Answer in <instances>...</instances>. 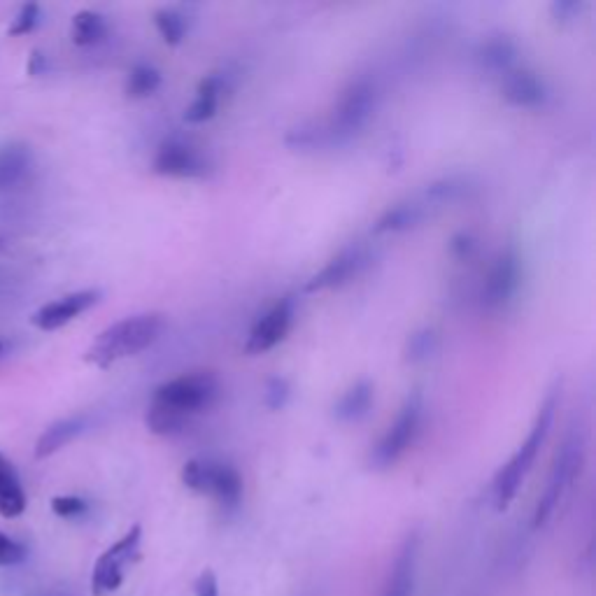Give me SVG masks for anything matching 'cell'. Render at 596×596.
<instances>
[{"label": "cell", "mask_w": 596, "mask_h": 596, "mask_svg": "<svg viewBox=\"0 0 596 596\" xmlns=\"http://www.w3.org/2000/svg\"><path fill=\"white\" fill-rule=\"evenodd\" d=\"M26 510V492L21 487V480L17 471H14L12 461L0 454V515L5 520H14V517L24 515Z\"/></svg>", "instance_id": "20"}, {"label": "cell", "mask_w": 596, "mask_h": 596, "mask_svg": "<svg viewBox=\"0 0 596 596\" xmlns=\"http://www.w3.org/2000/svg\"><path fill=\"white\" fill-rule=\"evenodd\" d=\"M422 413V394L413 392L403 401L399 415H396L392 427L387 429V434L382 436L380 443L371 450V457H368L371 468H375V471H387V468H392L396 461L413 447L422 427Z\"/></svg>", "instance_id": "7"}, {"label": "cell", "mask_w": 596, "mask_h": 596, "mask_svg": "<svg viewBox=\"0 0 596 596\" xmlns=\"http://www.w3.org/2000/svg\"><path fill=\"white\" fill-rule=\"evenodd\" d=\"M161 87V73L149 63H136L129 70V77H126V96L129 98H147L159 91Z\"/></svg>", "instance_id": "26"}, {"label": "cell", "mask_w": 596, "mask_h": 596, "mask_svg": "<svg viewBox=\"0 0 596 596\" xmlns=\"http://www.w3.org/2000/svg\"><path fill=\"white\" fill-rule=\"evenodd\" d=\"M101 298H103L101 289H82V292L61 296L52 303H45L40 310H35L31 317V324L40 331H56L80 317L82 312L94 308Z\"/></svg>", "instance_id": "12"}, {"label": "cell", "mask_w": 596, "mask_h": 596, "mask_svg": "<svg viewBox=\"0 0 596 596\" xmlns=\"http://www.w3.org/2000/svg\"><path fill=\"white\" fill-rule=\"evenodd\" d=\"M180 480L191 492L208 494L226 508L238 506L243 499V478L231 464L210 459H191L182 466Z\"/></svg>", "instance_id": "6"}, {"label": "cell", "mask_w": 596, "mask_h": 596, "mask_svg": "<svg viewBox=\"0 0 596 596\" xmlns=\"http://www.w3.org/2000/svg\"><path fill=\"white\" fill-rule=\"evenodd\" d=\"M294 326V301L292 298H282L273 305L271 310L266 312L264 317L257 319V324L252 326L250 336L245 340V354H266L271 352L273 347H278L282 340L287 338V333L292 331Z\"/></svg>", "instance_id": "11"}, {"label": "cell", "mask_w": 596, "mask_h": 596, "mask_svg": "<svg viewBox=\"0 0 596 596\" xmlns=\"http://www.w3.org/2000/svg\"><path fill=\"white\" fill-rule=\"evenodd\" d=\"M475 250H478V243H475V238L471 236V233L461 231V233H457V236H452V240H450L452 257H457L459 261H466L473 257Z\"/></svg>", "instance_id": "35"}, {"label": "cell", "mask_w": 596, "mask_h": 596, "mask_svg": "<svg viewBox=\"0 0 596 596\" xmlns=\"http://www.w3.org/2000/svg\"><path fill=\"white\" fill-rule=\"evenodd\" d=\"M89 503L82 499V496H54L52 499V513L56 517H63V520H77V517L87 515Z\"/></svg>", "instance_id": "30"}, {"label": "cell", "mask_w": 596, "mask_h": 596, "mask_svg": "<svg viewBox=\"0 0 596 596\" xmlns=\"http://www.w3.org/2000/svg\"><path fill=\"white\" fill-rule=\"evenodd\" d=\"M559 403H562V380H557L555 385L548 389V394H545L541 408H538L536 413V420L531 424L529 436L524 438V443L517 447L513 457H510L494 475L492 496H494V508L499 510V513L510 508V503L515 501L517 492H520L522 482L527 480L538 452H541V447L545 445V441H548L552 424H555Z\"/></svg>", "instance_id": "1"}, {"label": "cell", "mask_w": 596, "mask_h": 596, "mask_svg": "<svg viewBox=\"0 0 596 596\" xmlns=\"http://www.w3.org/2000/svg\"><path fill=\"white\" fill-rule=\"evenodd\" d=\"M420 543L422 541L417 531H410V534L403 538L380 596H413L417 580V559H420Z\"/></svg>", "instance_id": "14"}, {"label": "cell", "mask_w": 596, "mask_h": 596, "mask_svg": "<svg viewBox=\"0 0 596 596\" xmlns=\"http://www.w3.org/2000/svg\"><path fill=\"white\" fill-rule=\"evenodd\" d=\"M31 170V149L24 145L0 147V189L17 187Z\"/></svg>", "instance_id": "22"}, {"label": "cell", "mask_w": 596, "mask_h": 596, "mask_svg": "<svg viewBox=\"0 0 596 596\" xmlns=\"http://www.w3.org/2000/svg\"><path fill=\"white\" fill-rule=\"evenodd\" d=\"M73 42L77 47H94L108 38V21L94 10H82L73 17Z\"/></svg>", "instance_id": "24"}, {"label": "cell", "mask_w": 596, "mask_h": 596, "mask_svg": "<svg viewBox=\"0 0 596 596\" xmlns=\"http://www.w3.org/2000/svg\"><path fill=\"white\" fill-rule=\"evenodd\" d=\"M468 191H471V182H468V177L450 175L434 184H429V187L424 189V194H420V196L424 198V203L434 210V208H441V205H450V203L461 201V198H466Z\"/></svg>", "instance_id": "23"}, {"label": "cell", "mask_w": 596, "mask_h": 596, "mask_svg": "<svg viewBox=\"0 0 596 596\" xmlns=\"http://www.w3.org/2000/svg\"><path fill=\"white\" fill-rule=\"evenodd\" d=\"M145 424L147 429L156 436H175V434H182V431L189 427V420H184V417L170 413V410H163L149 403L145 413Z\"/></svg>", "instance_id": "27"}, {"label": "cell", "mask_w": 596, "mask_h": 596, "mask_svg": "<svg viewBox=\"0 0 596 596\" xmlns=\"http://www.w3.org/2000/svg\"><path fill=\"white\" fill-rule=\"evenodd\" d=\"M436 350H438L436 331L434 329H420L406 340V350H403V357H406V361H410V364H420V361H427L429 357H434Z\"/></svg>", "instance_id": "29"}, {"label": "cell", "mask_w": 596, "mask_h": 596, "mask_svg": "<svg viewBox=\"0 0 596 596\" xmlns=\"http://www.w3.org/2000/svg\"><path fill=\"white\" fill-rule=\"evenodd\" d=\"M26 557H28L26 545L14 541V538L0 531V569H10V566L24 564Z\"/></svg>", "instance_id": "32"}, {"label": "cell", "mask_w": 596, "mask_h": 596, "mask_svg": "<svg viewBox=\"0 0 596 596\" xmlns=\"http://www.w3.org/2000/svg\"><path fill=\"white\" fill-rule=\"evenodd\" d=\"M0 352H3V343H0Z\"/></svg>", "instance_id": "38"}, {"label": "cell", "mask_w": 596, "mask_h": 596, "mask_svg": "<svg viewBox=\"0 0 596 596\" xmlns=\"http://www.w3.org/2000/svg\"><path fill=\"white\" fill-rule=\"evenodd\" d=\"M501 91L510 105L524 110L543 108L545 101H548V87H545L543 77H538L534 70L527 68H513L510 73L503 75Z\"/></svg>", "instance_id": "15"}, {"label": "cell", "mask_w": 596, "mask_h": 596, "mask_svg": "<svg viewBox=\"0 0 596 596\" xmlns=\"http://www.w3.org/2000/svg\"><path fill=\"white\" fill-rule=\"evenodd\" d=\"M585 459V441L578 431L566 436V441L559 447L552 461L548 485H545L541 499L536 503L534 510V529H541L548 524V520L555 515L559 503H562L566 489L573 485V480L578 478L580 466Z\"/></svg>", "instance_id": "5"}, {"label": "cell", "mask_w": 596, "mask_h": 596, "mask_svg": "<svg viewBox=\"0 0 596 596\" xmlns=\"http://www.w3.org/2000/svg\"><path fill=\"white\" fill-rule=\"evenodd\" d=\"M285 143L292 149H317L329 143V133H326L324 124H315V122H303L294 126L292 131L287 133Z\"/></svg>", "instance_id": "28"}, {"label": "cell", "mask_w": 596, "mask_h": 596, "mask_svg": "<svg viewBox=\"0 0 596 596\" xmlns=\"http://www.w3.org/2000/svg\"><path fill=\"white\" fill-rule=\"evenodd\" d=\"M152 170L156 175L175 180H203L210 175L212 163L201 147L182 138H168L156 149Z\"/></svg>", "instance_id": "8"}, {"label": "cell", "mask_w": 596, "mask_h": 596, "mask_svg": "<svg viewBox=\"0 0 596 596\" xmlns=\"http://www.w3.org/2000/svg\"><path fill=\"white\" fill-rule=\"evenodd\" d=\"M289 396H292V387H289V382L285 378L275 375V378L266 382L264 403L268 410H282L289 403Z\"/></svg>", "instance_id": "31"}, {"label": "cell", "mask_w": 596, "mask_h": 596, "mask_svg": "<svg viewBox=\"0 0 596 596\" xmlns=\"http://www.w3.org/2000/svg\"><path fill=\"white\" fill-rule=\"evenodd\" d=\"M429 215H431V208L424 203V198L415 196V198H408V201L396 203L392 208L382 212L380 219L373 226V231L378 233V236L380 233H403V231L415 229V226H420Z\"/></svg>", "instance_id": "16"}, {"label": "cell", "mask_w": 596, "mask_h": 596, "mask_svg": "<svg viewBox=\"0 0 596 596\" xmlns=\"http://www.w3.org/2000/svg\"><path fill=\"white\" fill-rule=\"evenodd\" d=\"M0 247H3V240H0Z\"/></svg>", "instance_id": "39"}, {"label": "cell", "mask_w": 596, "mask_h": 596, "mask_svg": "<svg viewBox=\"0 0 596 596\" xmlns=\"http://www.w3.org/2000/svg\"><path fill=\"white\" fill-rule=\"evenodd\" d=\"M154 24L163 42L170 47L182 45V40L187 38L189 21L187 14H184L180 7H159V10L154 12Z\"/></svg>", "instance_id": "25"}, {"label": "cell", "mask_w": 596, "mask_h": 596, "mask_svg": "<svg viewBox=\"0 0 596 596\" xmlns=\"http://www.w3.org/2000/svg\"><path fill=\"white\" fill-rule=\"evenodd\" d=\"M226 91V80L222 75L212 73L203 77L201 84H198L196 98L191 105L184 110V122L187 124H203L210 122L212 117L217 115L219 101H222V94Z\"/></svg>", "instance_id": "17"}, {"label": "cell", "mask_w": 596, "mask_h": 596, "mask_svg": "<svg viewBox=\"0 0 596 596\" xmlns=\"http://www.w3.org/2000/svg\"><path fill=\"white\" fill-rule=\"evenodd\" d=\"M375 399V387L371 380H357L352 387H347L343 396L333 406V417L340 424H354L371 413Z\"/></svg>", "instance_id": "18"}, {"label": "cell", "mask_w": 596, "mask_h": 596, "mask_svg": "<svg viewBox=\"0 0 596 596\" xmlns=\"http://www.w3.org/2000/svg\"><path fill=\"white\" fill-rule=\"evenodd\" d=\"M194 594L196 596H219V583H217L215 571L212 569L201 571V576H198L194 583Z\"/></svg>", "instance_id": "36"}, {"label": "cell", "mask_w": 596, "mask_h": 596, "mask_svg": "<svg viewBox=\"0 0 596 596\" xmlns=\"http://www.w3.org/2000/svg\"><path fill=\"white\" fill-rule=\"evenodd\" d=\"M38 21H40V5L26 3V5H21L17 17L12 19V26L7 33H10L12 38H17V35H28L35 26H38Z\"/></svg>", "instance_id": "33"}, {"label": "cell", "mask_w": 596, "mask_h": 596, "mask_svg": "<svg viewBox=\"0 0 596 596\" xmlns=\"http://www.w3.org/2000/svg\"><path fill=\"white\" fill-rule=\"evenodd\" d=\"M219 399V380L208 371L184 373L180 378H173L156 387L152 396V406L184 417L191 422V417L205 413L210 406H215Z\"/></svg>", "instance_id": "3"}, {"label": "cell", "mask_w": 596, "mask_h": 596, "mask_svg": "<svg viewBox=\"0 0 596 596\" xmlns=\"http://www.w3.org/2000/svg\"><path fill=\"white\" fill-rule=\"evenodd\" d=\"M522 261L515 247H506L489 268L482 285V305L487 310H503L520 292Z\"/></svg>", "instance_id": "10"}, {"label": "cell", "mask_w": 596, "mask_h": 596, "mask_svg": "<svg viewBox=\"0 0 596 596\" xmlns=\"http://www.w3.org/2000/svg\"><path fill=\"white\" fill-rule=\"evenodd\" d=\"M583 10H585V3H578V0H557V3L550 5L552 19L559 21V24L578 19Z\"/></svg>", "instance_id": "34"}, {"label": "cell", "mask_w": 596, "mask_h": 596, "mask_svg": "<svg viewBox=\"0 0 596 596\" xmlns=\"http://www.w3.org/2000/svg\"><path fill=\"white\" fill-rule=\"evenodd\" d=\"M26 70H28V75L31 77H40V75H45L47 73V56L40 52V49H35V52L28 56V66H26Z\"/></svg>", "instance_id": "37"}, {"label": "cell", "mask_w": 596, "mask_h": 596, "mask_svg": "<svg viewBox=\"0 0 596 596\" xmlns=\"http://www.w3.org/2000/svg\"><path fill=\"white\" fill-rule=\"evenodd\" d=\"M368 264L366 252L361 247H345L343 252H338L329 264H326L322 271H317L305 285V292L308 294H319L329 292V289H338L359 278L361 271H364Z\"/></svg>", "instance_id": "13"}, {"label": "cell", "mask_w": 596, "mask_h": 596, "mask_svg": "<svg viewBox=\"0 0 596 596\" xmlns=\"http://www.w3.org/2000/svg\"><path fill=\"white\" fill-rule=\"evenodd\" d=\"M478 61L482 68L489 70V73H496L503 77L515 68V61H517L515 42L506 38V35H492V38H487L480 45Z\"/></svg>", "instance_id": "21"}, {"label": "cell", "mask_w": 596, "mask_h": 596, "mask_svg": "<svg viewBox=\"0 0 596 596\" xmlns=\"http://www.w3.org/2000/svg\"><path fill=\"white\" fill-rule=\"evenodd\" d=\"M140 538H143V527L133 524L115 545H110V548L96 559L94 576H91V590H94L96 596L117 592L119 587H122L124 566L136 557Z\"/></svg>", "instance_id": "9"}, {"label": "cell", "mask_w": 596, "mask_h": 596, "mask_svg": "<svg viewBox=\"0 0 596 596\" xmlns=\"http://www.w3.org/2000/svg\"><path fill=\"white\" fill-rule=\"evenodd\" d=\"M84 427H87V420L82 415H73V417H63V420H56L54 424L42 431L38 443H35V459H47L52 457L66 447L68 443H73L77 436L82 434Z\"/></svg>", "instance_id": "19"}, {"label": "cell", "mask_w": 596, "mask_h": 596, "mask_svg": "<svg viewBox=\"0 0 596 596\" xmlns=\"http://www.w3.org/2000/svg\"><path fill=\"white\" fill-rule=\"evenodd\" d=\"M378 91L371 80H354L340 91L329 122L324 124L329 133V143H347L361 133L375 115Z\"/></svg>", "instance_id": "4"}, {"label": "cell", "mask_w": 596, "mask_h": 596, "mask_svg": "<svg viewBox=\"0 0 596 596\" xmlns=\"http://www.w3.org/2000/svg\"><path fill=\"white\" fill-rule=\"evenodd\" d=\"M166 329V317L161 312H143L115 322L96 336L89 350L84 352V361L96 368H110L117 361L136 357L147 347H152Z\"/></svg>", "instance_id": "2"}]
</instances>
